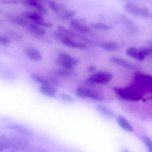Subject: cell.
I'll use <instances>...</instances> for the list:
<instances>
[{
	"label": "cell",
	"instance_id": "d4e9b609",
	"mask_svg": "<svg viewBox=\"0 0 152 152\" xmlns=\"http://www.w3.org/2000/svg\"><path fill=\"white\" fill-rule=\"evenodd\" d=\"M9 149L8 136L0 135V152L4 151Z\"/></svg>",
	"mask_w": 152,
	"mask_h": 152
},
{
	"label": "cell",
	"instance_id": "ba28073f",
	"mask_svg": "<svg viewBox=\"0 0 152 152\" xmlns=\"http://www.w3.org/2000/svg\"><path fill=\"white\" fill-rule=\"evenodd\" d=\"M70 26L81 34H88L91 32L90 28L80 19H73L70 21Z\"/></svg>",
	"mask_w": 152,
	"mask_h": 152
},
{
	"label": "cell",
	"instance_id": "1f68e13d",
	"mask_svg": "<svg viewBox=\"0 0 152 152\" xmlns=\"http://www.w3.org/2000/svg\"><path fill=\"white\" fill-rule=\"evenodd\" d=\"M137 51V50L136 48L134 47H131L127 49L126 53L128 56L132 58H135Z\"/></svg>",
	"mask_w": 152,
	"mask_h": 152
},
{
	"label": "cell",
	"instance_id": "e0dca14e",
	"mask_svg": "<svg viewBox=\"0 0 152 152\" xmlns=\"http://www.w3.org/2000/svg\"><path fill=\"white\" fill-rule=\"evenodd\" d=\"M7 18L12 24L20 26L26 27L28 23L22 17L15 15H9Z\"/></svg>",
	"mask_w": 152,
	"mask_h": 152
},
{
	"label": "cell",
	"instance_id": "2e32d148",
	"mask_svg": "<svg viewBox=\"0 0 152 152\" xmlns=\"http://www.w3.org/2000/svg\"><path fill=\"white\" fill-rule=\"evenodd\" d=\"M110 60L113 63L126 68H133L134 67L133 64L127 61L126 60L119 57H115V56L110 57Z\"/></svg>",
	"mask_w": 152,
	"mask_h": 152
},
{
	"label": "cell",
	"instance_id": "4dcf8cb0",
	"mask_svg": "<svg viewBox=\"0 0 152 152\" xmlns=\"http://www.w3.org/2000/svg\"><path fill=\"white\" fill-rule=\"evenodd\" d=\"M60 97L61 100L67 102H73L75 101V98L71 95L65 93H61L60 95Z\"/></svg>",
	"mask_w": 152,
	"mask_h": 152
},
{
	"label": "cell",
	"instance_id": "52a82bcc",
	"mask_svg": "<svg viewBox=\"0 0 152 152\" xmlns=\"http://www.w3.org/2000/svg\"><path fill=\"white\" fill-rule=\"evenodd\" d=\"M9 130H12L19 135L24 137L29 140L33 138V134L25 127L17 124H10L6 126Z\"/></svg>",
	"mask_w": 152,
	"mask_h": 152
},
{
	"label": "cell",
	"instance_id": "277c9868",
	"mask_svg": "<svg viewBox=\"0 0 152 152\" xmlns=\"http://www.w3.org/2000/svg\"><path fill=\"white\" fill-rule=\"evenodd\" d=\"M23 17L33 21L34 23L41 27L50 28L53 26L50 22L46 21L42 15L37 12L30 11H25L22 13Z\"/></svg>",
	"mask_w": 152,
	"mask_h": 152
},
{
	"label": "cell",
	"instance_id": "8992f818",
	"mask_svg": "<svg viewBox=\"0 0 152 152\" xmlns=\"http://www.w3.org/2000/svg\"><path fill=\"white\" fill-rule=\"evenodd\" d=\"M124 8L127 11L131 14L144 17H148L150 15V12L147 9L140 7L132 3H127L125 4Z\"/></svg>",
	"mask_w": 152,
	"mask_h": 152
},
{
	"label": "cell",
	"instance_id": "484cf974",
	"mask_svg": "<svg viewBox=\"0 0 152 152\" xmlns=\"http://www.w3.org/2000/svg\"><path fill=\"white\" fill-rule=\"evenodd\" d=\"M31 77L35 82L41 84V85L50 84L48 79L45 78L38 74H34V73L31 74Z\"/></svg>",
	"mask_w": 152,
	"mask_h": 152
},
{
	"label": "cell",
	"instance_id": "7402d4cb",
	"mask_svg": "<svg viewBox=\"0 0 152 152\" xmlns=\"http://www.w3.org/2000/svg\"><path fill=\"white\" fill-rule=\"evenodd\" d=\"M101 47L104 51H113L117 50L118 45L117 43L113 41L104 42L101 44Z\"/></svg>",
	"mask_w": 152,
	"mask_h": 152
},
{
	"label": "cell",
	"instance_id": "6da1fadb",
	"mask_svg": "<svg viewBox=\"0 0 152 152\" xmlns=\"http://www.w3.org/2000/svg\"><path fill=\"white\" fill-rule=\"evenodd\" d=\"M9 149L15 152H26L30 147V140L19 135L8 136Z\"/></svg>",
	"mask_w": 152,
	"mask_h": 152
},
{
	"label": "cell",
	"instance_id": "7a4b0ae2",
	"mask_svg": "<svg viewBox=\"0 0 152 152\" xmlns=\"http://www.w3.org/2000/svg\"><path fill=\"white\" fill-rule=\"evenodd\" d=\"M76 94L81 99H89L96 101H101L104 99L103 95L97 91L79 87L76 89Z\"/></svg>",
	"mask_w": 152,
	"mask_h": 152
},
{
	"label": "cell",
	"instance_id": "9c48e42d",
	"mask_svg": "<svg viewBox=\"0 0 152 152\" xmlns=\"http://www.w3.org/2000/svg\"><path fill=\"white\" fill-rule=\"evenodd\" d=\"M60 42H61L62 44L67 47L79 50H86L87 49V46L85 44L79 42H76L72 38L64 36V37L61 39Z\"/></svg>",
	"mask_w": 152,
	"mask_h": 152
},
{
	"label": "cell",
	"instance_id": "d6a6232c",
	"mask_svg": "<svg viewBox=\"0 0 152 152\" xmlns=\"http://www.w3.org/2000/svg\"><path fill=\"white\" fill-rule=\"evenodd\" d=\"M26 152H47L44 150L40 148H36V147H33L30 146L28 150Z\"/></svg>",
	"mask_w": 152,
	"mask_h": 152
},
{
	"label": "cell",
	"instance_id": "44dd1931",
	"mask_svg": "<svg viewBox=\"0 0 152 152\" xmlns=\"http://www.w3.org/2000/svg\"><path fill=\"white\" fill-rule=\"evenodd\" d=\"M96 109L101 114L106 117L111 118L113 117L114 116L112 112L109 108L104 105H96Z\"/></svg>",
	"mask_w": 152,
	"mask_h": 152
},
{
	"label": "cell",
	"instance_id": "cb8c5ba5",
	"mask_svg": "<svg viewBox=\"0 0 152 152\" xmlns=\"http://www.w3.org/2000/svg\"><path fill=\"white\" fill-rule=\"evenodd\" d=\"M53 61H54V63L61 67V68L73 70L75 67V66H74L72 64L68 63V62H66L65 61L62 60L61 59L59 58L55 59Z\"/></svg>",
	"mask_w": 152,
	"mask_h": 152
},
{
	"label": "cell",
	"instance_id": "d6986e66",
	"mask_svg": "<svg viewBox=\"0 0 152 152\" xmlns=\"http://www.w3.org/2000/svg\"><path fill=\"white\" fill-rule=\"evenodd\" d=\"M54 73L59 76L63 77H72L75 76L76 75V73L74 71V70H70L64 68L56 70H54Z\"/></svg>",
	"mask_w": 152,
	"mask_h": 152
},
{
	"label": "cell",
	"instance_id": "836d02e7",
	"mask_svg": "<svg viewBox=\"0 0 152 152\" xmlns=\"http://www.w3.org/2000/svg\"><path fill=\"white\" fill-rule=\"evenodd\" d=\"M96 67L95 65H90L88 68L87 70L88 72L90 73H93L96 70Z\"/></svg>",
	"mask_w": 152,
	"mask_h": 152
},
{
	"label": "cell",
	"instance_id": "f546056e",
	"mask_svg": "<svg viewBox=\"0 0 152 152\" xmlns=\"http://www.w3.org/2000/svg\"><path fill=\"white\" fill-rule=\"evenodd\" d=\"M8 36L10 38V37H12L13 39H15L16 40H22V35H20L19 33H18L17 32L13 31H10L8 32Z\"/></svg>",
	"mask_w": 152,
	"mask_h": 152
},
{
	"label": "cell",
	"instance_id": "5b68a950",
	"mask_svg": "<svg viewBox=\"0 0 152 152\" xmlns=\"http://www.w3.org/2000/svg\"><path fill=\"white\" fill-rule=\"evenodd\" d=\"M117 96L121 100L128 101H137L141 99V96L138 94L123 88L113 87Z\"/></svg>",
	"mask_w": 152,
	"mask_h": 152
},
{
	"label": "cell",
	"instance_id": "3957f363",
	"mask_svg": "<svg viewBox=\"0 0 152 152\" xmlns=\"http://www.w3.org/2000/svg\"><path fill=\"white\" fill-rule=\"evenodd\" d=\"M113 79V75L109 72L100 71L94 73L88 78L89 84H105L109 83Z\"/></svg>",
	"mask_w": 152,
	"mask_h": 152
},
{
	"label": "cell",
	"instance_id": "d590c367",
	"mask_svg": "<svg viewBox=\"0 0 152 152\" xmlns=\"http://www.w3.org/2000/svg\"><path fill=\"white\" fill-rule=\"evenodd\" d=\"M8 152H17L13 151H9Z\"/></svg>",
	"mask_w": 152,
	"mask_h": 152
},
{
	"label": "cell",
	"instance_id": "9a60e30c",
	"mask_svg": "<svg viewBox=\"0 0 152 152\" xmlns=\"http://www.w3.org/2000/svg\"><path fill=\"white\" fill-rule=\"evenodd\" d=\"M57 54L59 59L70 63L75 67L79 63V60L77 59L65 52L58 51Z\"/></svg>",
	"mask_w": 152,
	"mask_h": 152
},
{
	"label": "cell",
	"instance_id": "f1b7e54d",
	"mask_svg": "<svg viewBox=\"0 0 152 152\" xmlns=\"http://www.w3.org/2000/svg\"><path fill=\"white\" fill-rule=\"evenodd\" d=\"M143 142L146 145L148 152H152V140L148 137L144 136L142 137Z\"/></svg>",
	"mask_w": 152,
	"mask_h": 152
},
{
	"label": "cell",
	"instance_id": "4316f807",
	"mask_svg": "<svg viewBox=\"0 0 152 152\" xmlns=\"http://www.w3.org/2000/svg\"><path fill=\"white\" fill-rule=\"evenodd\" d=\"M76 14V12L74 10H66L61 15V18L65 20H69L72 18Z\"/></svg>",
	"mask_w": 152,
	"mask_h": 152
},
{
	"label": "cell",
	"instance_id": "5bb4252c",
	"mask_svg": "<svg viewBox=\"0 0 152 152\" xmlns=\"http://www.w3.org/2000/svg\"><path fill=\"white\" fill-rule=\"evenodd\" d=\"M25 51L27 56L33 60L40 61L42 59V56L41 53L39 50L34 47H27L26 48Z\"/></svg>",
	"mask_w": 152,
	"mask_h": 152
},
{
	"label": "cell",
	"instance_id": "e575fe53",
	"mask_svg": "<svg viewBox=\"0 0 152 152\" xmlns=\"http://www.w3.org/2000/svg\"><path fill=\"white\" fill-rule=\"evenodd\" d=\"M123 152H130L128 151V150H125L123 151Z\"/></svg>",
	"mask_w": 152,
	"mask_h": 152
},
{
	"label": "cell",
	"instance_id": "603a6c76",
	"mask_svg": "<svg viewBox=\"0 0 152 152\" xmlns=\"http://www.w3.org/2000/svg\"><path fill=\"white\" fill-rule=\"evenodd\" d=\"M90 26L94 29L100 30H109L112 28L111 26L110 25L102 22L92 23L90 25Z\"/></svg>",
	"mask_w": 152,
	"mask_h": 152
},
{
	"label": "cell",
	"instance_id": "4fadbf2b",
	"mask_svg": "<svg viewBox=\"0 0 152 152\" xmlns=\"http://www.w3.org/2000/svg\"><path fill=\"white\" fill-rule=\"evenodd\" d=\"M58 31L60 33H62L65 35L67 37H75V38H79L80 39L83 40L86 43H92V42L89 39L84 37L81 36L79 35L78 34H76L75 32H73L71 30L62 26H59L58 27Z\"/></svg>",
	"mask_w": 152,
	"mask_h": 152
},
{
	"label": "cell",
	"instance_id": "ffe728a7",
	"mask_svg": "<svg viewBox=\"0 0 152 152\" xmlns=\"http://www.w3.org/2000/svg\"><path fill=\"white\" fill-rule=\"evenodd\" d=\"M47 4L49 5L50 8L55 13L58 14L61 12V10L66 9V6L65 4H60L58 3L57 2L54 1H47Z\"/></svg>",
	"mask_w": 152,
	"mask_h": 152
},
{
	"label": "cell",
	"instance_id": "30bf717a",
	"mask_svg": "<svg viewBox=\"0 0 152 152\" xmlns=\"http://www.w3.org/2000/svg\"><path fill=\"white\" fill-rule=\"evenodd\" d=\"M24 3L27 6L36 9L41 15H46L47 11L45 7L39 1L35 0H25Z\"/></svg>",
	"mask_w": 152,
	"mask_h": 152
},
{
	"label": "cell",
	"instance_id": "ac0fdd59",
	"mask_svg": "<svg viewBox=\"0 0 152 152\" xmlns=\"http://www.w3.org/2000/svg\"><path fill=\"white\" fill-rule=\"evenodd\" d=\"M118 122L121 128L127 132H132L133 127L129 122L123 116H119L118 118Z\"/></svg>",
	"mask_w": 152,
	"mask_h": 152
},
{
	"label": "cell",
	"instance_id": "8fae6325",
	"mask_svg": "<svg viewBox=\"0 0 152 152\" xmlns=\"http://www.w3.org/2000/svg\"><path fill=\"white\" fill-rule=\"evenodd\" d=\"M26 27L31 34L37 37H42L46 34L44 29L34 23H28Z\"/></svg>",
	"mask_w": 152,
	"mask_h": 152
},
{
	"label": "cell",
	"instance_id": "83f0119b",
	"mask_svg": "<svg viewBox=\"0 0 152 152\" xmlns=\"http://www.w3.org/2000/svg\"><path fill=\"white\" fill-rule=\"evenodd\" d=\"M11 39L7 35L0 34V45L4 46H7L10 44Z\"/></svg>",
	"mask_w": 152,
	"mask_h": 152
},
{
	"label": "cell",
	"instance_id": "7c38bea8",
	"mask_svg": "<svg viewBox=\"0 0 152 152\" xmlns=\"http://www.w3.org/2000/svg\"><path fill=\"white\" fill-rule=\"evenodd\" d=\"M39 90L43 95L50 98H54L57 95V89L50 84L41 85L39 87Z\"/></svg>",
	"mask_w": 152,
	"mask_h": 152
}]
</instances>
